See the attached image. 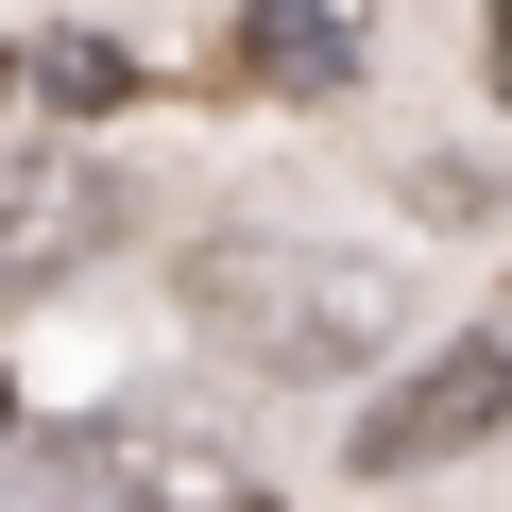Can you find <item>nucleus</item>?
Segmentation results:
<instances>
[{
    "label": "nucleus",
    "mask_w": 512,
    "mask_h": 512,
    "mask_svg": "<svg viewBox=\"0 0 512 512\" xmlns=\"http://www.w3.org/2000/svg\"><path fill=\"white\" fill-rule=\"evenodd\" d=\"M188 325L239 359V376H359L393 342V274L376 256H325V239H205L188 256Z\"/></svg>",
    "instance_id": "1"
},
{
    "label": "nucleus",
    "mask_w": 512,
    "mask_h": 512,
    "mask_svg": "<svg viewBox=\"0 0 512 512\" xmlns=\"http://www.w3.org/2000/svg\"><path fill=\"white\" fill-rule=\"evenodd\" d=\"M495 427H512V342L461 325L444 359H410V393L359 410V478H427V461H461V444H495Z\"/></svg>",
    "instance_id": "2"
},
{
    "label": "nucleus",
    "mask_w": 512,
    "mask_h": 512,
    "mask_svg": "<svg viewBox=\"0 0 512 512\" xmlns=\"http://www.w3.org/2000/svg\"><path fill=\"white\" fill-rule=\"evenodd\" d=\"M18 512H222V461H205L188 427H137V410H120V427H69Z\"/></svg>",
    "instance_id": "3"
},
{
    "label": "nucleus",
    "mask_w": 512,
    "mask_h": 512,
    "mask_svg": "<svg viewBox=\"0 0 512 512\" xmlns=\"http://www.w3.org/2000/svg\"><path fill=\"white\" fill-rule=\"evenodd\" d=\"M239 69H256V86H342L359 35L325 18V0H256V18H239Z\"/></svg>",
    "instance_id": "4"
},
{
    "label": "nucleus",
    "mask_w": 512,
    "mask_h": 512,
    "mask_svg": "<svg viewBox=\"0 0 512 512\" xmlns=\"http://www.w3.org/2000/svg\"><path fill=\"white\" fill-rule=\"evenodd\" d=\"M18 69H35V103H137V52H103V35H52Z\"/></svg>",
    "instance_id": "5"
},
{
    "label": "nucleus",
    "mask_w": 512,
    "mask_h": 512,
    "mask_svg": "<svg viewBox=\"0 0 512 512\" xmlns=\"http://www.w3.org/2000/svg\"><path fill=\"white\" fill-rule=\"evenodd\" d=\"M495 103H512V0H495Z\"/></svg>",
    "instance_id": "6"
}]
</instances>
